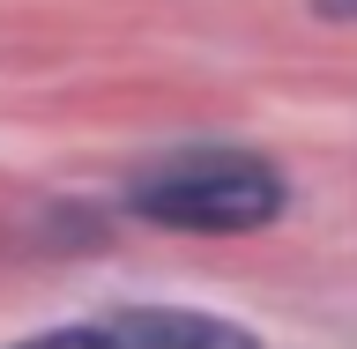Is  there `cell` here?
<instances>
[{"instance_id":"1","label":"cell","mask_w":357,"mask_h":349,"mask_svg":"<svg viewBox=\"0 0 357 349\" xmlns=\"http://www.w3.org/2000/svg\"><path fill=\"white\" fill-rule=\"evenodd\" d=\"M127 208L164 231H261L283 216V178L253 149H186L134 178Z\"/></svg>"},{"instance_id":"2","label":"cell","mask_w":357,"mask_h":349,"mask_svg":"<svg viewBox=\"0 0 357 349\" xmlns=\"http://www.w3.org/2000/svg\"><path fill=\"white\" fill-rule=\"evenodd\" d=\"M119 349H261V334L216 312H186V305H127L105 320Z\"/></svg>"},{"instance_id":"3","label":"cell","mask_w":357,"mask_h":349,"mask_svg":"<svg viewBox=\"0 0 357 349\" xmlns=\"http://www.w3.org/2000/svg\"><path fill=\"white\" fill-rule=\"evenodd\" d=\"M15 349H119V342H112V327L97 320V327H45V334H30V342H15Z\"/></svg>"}]
</instances>
